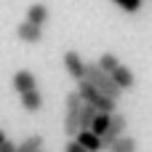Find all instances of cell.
Returning a JSON list of instances; mask_svg holds the SVG:
<instances>
[{
	"label": "cell",
	"instance_id": "3",
	"mask_svg": "<svg viewBox=\"0 0 152 152\" xmlns=\"http://www.w3.org/2000/svg\"><path fill=\"white\" fill-rule=\"evenodd\" d=\"M77 94L83 96L86 104H94L99 112H118V102L110 99L107 94H102V91H99L94 83H88V80H80V83H77Z\"/></svg>",
	"mask_w": 152,
	"mask_h": 152
},
{
	"label": "cell",
	"instance_id": "10",
	"mask_svg": "<svg viewBox=\"0 0 152 152\" xmlns=\"http://www.w3.org/2000/svg\"><path fill=\"white\" fill-rule=\"evenodd\" d=\"M48 16H51V11H48L45 3H32V5L27 8V16H24V19L32 21V24H40V27H43V24L48 21Z\"/></svg>",
	"mask_w": 152,
	"mask_h": 152
},
{
	"label": "cell",
	"instance_id": "4",
	"mask_svg": "<svg viewBox=\"0 0 152 152\" xmlns=\"http://www.w3.org/2000/svg\"><path fill=\"white\" fill-rule=\"evenodd\" d=\"M61 61H64V69H67V75L75 80V83H80V80H86V59L77 53V51H64V56H61Z\"/></svg>",
	"mask_w": 152,
	"mask_h": 152
},
{
	"label": "cell",
	"instance_id": "2",
	"mask_svg": "<svg viewBox=\"0 0 152 152\" xmlns=\"http://www.w3.org/2000/svg\"><path fill=\"white\" fill-rule=\"evenodd\" d=\"M83 96L77 94V88L75 91H69L67 94V99H64V134L69 136V139H75L77 134H80V112H83Z\"/></svg>",
	"mask_w": 152,
	"mask_h": 152
},
{
	"label": "cell",
	"instance_id": "9",
	"mask_svg": "<svg viewBox=\"0 0 152 152\" xmlns=\"http://www.w3.org/2000/svg\"><path fill=\"white\" fill-rule=\"evenodd\" d=\"M75 139H77V142H80V144H83L88 152H102V150H104V142H102V136H99V134H94L91 128H88V131H80Z\"/></svg>",
	"mask_w": 152,
	"mask_h": 152
},
{
	"label": "cell",
	"instance_id": "19",
	"mask_svg": "<svg viewBox=\"0 0 152 152\" xmlns=\"http://www.w3.org/2000/svg\"><path fill=\"white\" fill-rule=\"evenodd\" d=\"M19 150V144H13V142H11V139H8V142H3V144H0V152H16Z\"/></svg>",
	"mask_w": 152,
	"mask_h": 152
},
{
	"label": "cell",
	"instance_id": "7",
	"mask_svg": "<svg viewBox=\"0 0 152 152\" xmlns=\"http://www.w3.org/2000/svg\"><path fill=\"white\" fill-rule=\"evenodd\" d=\"M11 86H13V91L21 96V94H27V91L37 88V77H35V72H29V69H19V72H13Z\"/></svg>",
	"mask_w": 152,
	"mask_h": 152
},
{
	"label": "cell",
	"instance_id": "14",
	"mask_svg": "<svg viewBox=\"0 0 152 152\" xmlns=\"http://www.w3.org/2000/svg\"><path fill=\"white\" fill-rule=\"evenodd\" d=\"M96 115H99V110H96L94 104H83V112H80V131H88V128L94 126Z\"/></svg>",
	"mask_w": 152,
	"mask_h": 152
},
{
	"label": "cell",
	"instance_id": "11",
	"mask_svg": "<svg viewBox=\"0 0 152 152\" xmlns=\"http://www.w3.org/2000/svg\"><path fill=\"white\" fill-rule=\"evenodd\" d=\"M112 77H115V83H118L123 91H131V88L136 86V75H134L131 67H126V64H120V67L112 72Z\"/></svg>",
	"mask_w": 152,
	"mask_h": 152
},
{
	"label": "cell",
	"instance_id": "12",
	"mask_svg": "<svg viewBox=\"0 0 152 152\" xmlns=\"http://www.w3.org/2000/svg\"><path fill=\"white\" fill-rule=\"evenodd\" d=\"M43 144H45V139H43L40 134H32V136H27L24 142H19V150L16 152H40Z\"/></svg>",
	"mask_w": 152,
	"mask_h": 152
},
{
	"label": "cell",
	"instance_id": "18",
	"mask_svg": "<svg viewBox=\"0 0 152 152\" xmlns=\"http://www.w3.org/2000/svg\"><path fill=\"white\" fill-rule=\"evenodd\" d=\"M64 152H88V150H86V147H83L77 139H69V142L64 144Z\"/></svg>",
	"mask_w": 152,
	"mask_h": 152
},
{
	"label": "cell",
	"instance_id": "16",
	"mask_svg": "<svg viewBox=\"0 0 152 152\" xmlns=\"http://www.w3.org/2000/svg\"><path fill=\"white\" fill-rule=\"evenodd\" d=\"M110 120H112V112H99V115H96V120H94V126H91V131H94V134H99V136H104V134H107V128H110Z\"/></svg>",
	"mask_w": 152,
	"mask_h": 152
},
{
	"label": "cell",
	"instance_id": "21",
	"mask_svg": "<svg viewBox=\"0 0 152 152\" xmlns=\"http://www.w3.org/2000/svg\"><path fill=\"white\" fill-rule=\"evenodd\" d=\"M40 152H45V150H40Z\"/></svg>",
	"mask_w": 152,
	"mask_h": 152
},
{
	"label": "cell",
	"instance_id": "20",
	"mask_svg": "<svg viewBox=\"0 0 152 152\" xmlns=\"http://www.w3.org/2000/svg\"><path fill=\"white\" fill-rule=\"evenodd\" d=\"M3 142H8V136H5V131L0 128V144H3Z\"/></svg>",
	"mask_w": 152,
	"mask_h": 152
},
{
	"label": "cell",
	"instance_id": "15",
	"mask_svg": "<svg viewBox=\"0 0 152 152\" xmlns=\"http://www.w3.org/2000/svg\"><path fill=\"white\" fill-rule=\"evenodd\" d=\"M96 61H99V67H102L104 72H110V75H112V72H115V69L120 67V59H118L115 53H110V51H107V53H102V56H99Z\"/></svg>",
	"mask_w": 152,
	"mask_h": 152
},
{
	"label": "cell",
	"instance_id": "5",
	"mask_svg": "<svg viewBox=\"0 0 152 152\" xmlns=\"http://www.w3.org/2000/svg\"><path fill=\"white\" fill-rule=\"evenodd\" d=\"M126 128H128V118L123 115V112H112V120H110V128H107V134L102 136V142H104V150H110L120 136H126Z\"/></svg>",
	"mask_w": 152,
	"mask_h": 152
},
{
	"label": "cell",
	"instance_id": "13",
	"mask_svg": "<svg viewBox=\"0 0 152 152\" xmlns=\"http://www.w3.org/2000/svg\"><path fill=\"white\" fill-rule=\"evenodd\" d=\"M136 150H139V142L134 136H120L107 152H136Z\"/></svg>",
	"mask_w": 152,
	"mask_h": 152
},
{
	"label": "cell",
	"instance_id": "8",
	"mask_svg": "<svg viewBox=\"0 0 152 152\" xmlns=\"http://www.w3.org/2000/svg\"><path fill=\"white\" fill-rule=\"evenodd\" d=\"M21 107H24V112H29V115L40 112V110H43V94H40V88H32V91L21 94Z\"/></svg>",
	"mask_w": 152,
	"mask_h": 152
},
{
	"label": "cell",
	"instance_id": "17",
	"mask_svg": "<svg viewBox=\"0 0 152 152\" xmlns=\"http://www.w3.org/2000/svg\"><path fill=\"white\" fill-rule=\"evenodd\" d=\"M112 3H115L120 11H126V13H139L144 0H112Z\"/></svg>",
	"mask_w": 152,
	"mask_h": 152
},
{
	"label": "cell",
	"instance_id": "1",
	"mask_svg": "<svg viewBox=\"0 0 152 152\" xmlns=\"http://www.w3.org/2000/svg\"><path fill=\"white\" fill-rule=\"evenodd\" d=\"M86 80L94 83L102 94H107V96L115 99V102H118L120 94H123V88L115 83V77H112L110 72H104V69L99 67V61H88V64H86Z\"/></svg>",
	"mask_w": 152,
	"mask_h": 152
},
{
	"label": "cell",
	"instance_id": "6",
	"mask_svg": "<svg viewBox=\"0 0 152 152\" xmlns=\"http://www.w3.org/2000/svg\"><path fill=\"white\" fill-rule=\"evenodd\" d=\"M16 37L21 40V43H32V45H37L40 40H43V27L40 24H32V21H21L19 27H16Z\"/></svg>",
	"mask_w": 152,
	"mask_h": 152
}]
</instances>
